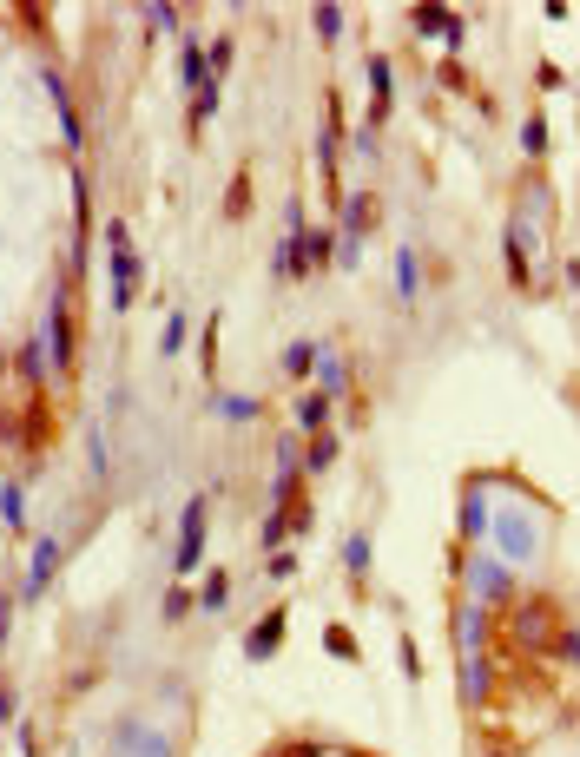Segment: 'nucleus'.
Returning a JSON list of instances; mask_svg holds the SVG:
<instances>
[{"label":"nucleus","instance_id":"f257e3e1","mask_svg":"<svg viewBox=\"0 0 580 757\" xmlns=\"http://www.w3.org/2000/svg\"><path fill=\"white\" fill-rule=\"evenodd\" d=\"M132 224H106V250H113V310H132L139 297V257H132V238H126Z\"/></svg>","mask_w":580,"mask_h":757},{"label":"nucleus","instance_id":"f03ea898","mask_svg":"<svg viewBox=\"0 0 580 757\" xmlns=\"http://www.w3.org/2000/svg\"><path fill=\"white\" fill-rule=\"evenodd\" d=\"M204 508H212L204 494H192V500H185V520H178V546H172V566H178V580L204 566Z\"/></svg>","mask_w":580,"mask_h":757},{"label":"nucleus","instance_id":"7ed1b4c3","mask_svg":"<svg viewBox=\"0 0 580 757\" xmlns=\"http://www.w3.org/2000/svg\"><path fill=\"white\" fill-rule=\"evenodd\" d=\"M488 540H494V554L528 560V554H534V540H541V527H534V514H521V508H502V514H494V527H488Z\"/></svg>","mask_w":580,"mask_h":757},{"label":"nucleus","instance_id":"20e7f679","mask_svg":"<svg viewBox=\"0 0 580 757\" xmlns=\"http://www.w3.org/2000/svg\"><path fill=\"white\" fill-rule=\"evenodd\" d=\"M47 356H53L59 375L73 369V303H67V284H59L53 303H47Z\"/></svg>","mask_w":580,"mask_h":757},{"label":"nucleus","instance_id":"39448f33","mask_svg":"<svg viewBox=\"0 0 580 757\" xmlns=\"http://www.w3.org/2000/svg\"><path fill=\"white\" fill-rule=\"evenodd\" d=\"M369 218H376V198H369V192H349V198H343V264H357V257H363Z\"/></svg>","mask_w":580,"mask_h":757},{"label":"nucleus","instance_id":"423d86ee","mask_svg":"<svg viewBox=\"0 0 580 757\" xmlns=\"http://www.w3.org/2000/svg\"><path fill=\"white\" fill-rule=\"evenodd\" d=\"M468 580H475V599H482V606H508V593H514L508 566L494 560V554H475V560H468Z\"/></svg>","mask_w":580,"mask_h":757},{"label":"nucleus","instance_id":"0eeeda50","mask_svg":"<svg viewBox=\"0 0 580 757\" xmlns=\"http://www.w3.org/2000/svg\"><path fill=\"white\" fill-rule=\"evenodd\" d=\"M277 277H284V284H304V277H310V230L297 224V212H290V230H284V244H277Z\"/></svg>","mask_w":580,"mask_h":757},{"label":"nucleus","instance_id":"6e6552de","mask_svg":"<svg viewBox=\"0 0 580 757\" xmlns=\"http://www.w3.org/2000/svg\"><path fill=\"white\" fill-rule=\"evenodd\" d=\"M53 566H59V540L40 534V540H33V560H27V586H20V599H27V606L53 586Z\"/></svg>","mask_w":580,"mask_h":757},{"label":"nucleus","instance_id":"1a4fd4ad","mask_svg":"<svg viewBox=\"0 0 580 757\" xmlns=\"http://www.w3.org/2000/svg\"><path fill=\"white\" fill-rule=\"evenodd\" d=\"M178 79H185V86H192V93L218 86V79H212V59H204V47H198L192 33H185V47H178Z\"/></svg>","mask_w":580,"mask_h":757},{"label":"nucleus","instance_id":"9d476101","mask_svg":"<svg viewBox=\"0 0 580 757\" xmlns=\"http://www.w3.org/2000/svg\"><path fill=\"white\" fill-rule=\"evenodd\" d=\"M396 297L403 303L422 297V257H416V244H396Z\"/></svg>","mask_w":580,"mask_h":757},{"label":"nucleus","instance_id":"9b49d317","mask_svg":"<svg viewBox=\"0 0 580 757\" xmlns=\"http://www.w3.org/2000/svg\"><path fill=\"white\" fill-rule=\"evenodd\" d=\"M284 626H290V613H264V619L251 626V639H244V652H251V659H271L277 639H284Z\"/></svg>","mask_w":580,"mask_h":757},{"label":"nucleus","instance_id":"f8f14e48","mask_svg":"<svg viewBox=\"0 0 580 757\" xmlns=\"http://www.w3.org/2000/svg\"><path fill=\"white\" fill-rule=\"evenodd\" d=\"M119 744L126 751H139V757H172V744H165V731H152V725H119Z\"/></svg>","mask_w":580,"mask_h":757},{"label":"nucleus","instance_id":"ddd939ff","mask_svg":"<svg viewBox=\"0 0 580 757\" xmlns=\"http://www.w3.org/2000/svg\"><path fill=\"white\" fill-rule=\"evenodd\" d=\"M47 93H53V106H59V132H67V145H79V139H86V125H79L73 99H67V79H59V73H47Z\"/></svg>","mask_w":580,"mask_h":757},{"label":"nucleus","instance_id":"4468645a","mask_svg":"<svg viewBox=\"0 0 580 757\" xmlns=\"http://www.w3.org/2000/svg\"><path fill=\"white\" fill-rule=\"evenodd\" d=\"M416 27H422V33H442L449 47H462V20L442 14V7H422V14H416Z\"/></svg>","mask_w":580,"mask_h":757},{"label":"nucleus","instance_id":"2eb2a0df","mask_svg":"<svg viewBox=\"0 0 580 757\" xmlns=\"http://www.w3.org/2000/svg\"><path fill=\"white\" fill-rule=\"evenodd\" d=\"M14 363H20V375H27V383H40V375H47V343H40V336H27V343L14 349Z\"/></svg>","mask_w":580,"mask_h":757},{"label":"nucleus","instance_id":"dca6fc26","mask_svg":"<svg viewBox=\"0 0 580 757\" xmlns=\"http://www.w3.org/2000/svg\"><path fill=\"white\" fill-rule=\"evenodd\" d=\"M317 383H323L317 395H330V402H337V395H343V383H349V369L337 363V356H317Z\"/></svg>","mask_w":580,"mask_h":757},{"label":"nucleus","instance_id":"f3484780","mask_svg":"<svg viewBox=\"0 0 580 757\" xmlns=\"http://www.w3.org/2000/svg\"><path fill=\"white\" fill-rule=\"evenodd\" d=\"M0 520H7V527L20 534V527H27V508H20V488H14V481L7 474H0Z\"/></svg>","mask_w":580,"mask_h":757},{"label":"nucleus","instance_id":"a211bd4d","mask_svg":"<svg viewBox=\"0 0 580 757\" xmlns=\"http://www.w3.org/2000/svg\"><path fill=\"white\" fill-rule=\"evenodd\" d=\"M317 356H323L317 343H290V349H284V375H310V369H317Z\"/></svg>","mask_w":580,"mask_h":757},{"label":"nucleus","instance_id":"6ab92c4d","mask_svg":"<svg viewBox=\"0 0 580 757\" xmlns=\"http://www.w3.org/2000/svg\"><path fill=\"white\" fill-rule=\"evenodd\" d=\"M521 152H528V158L548 152V119H521Z\"/></svg>","mask_w":580,"mask_h":757},{"label":"nucleus","instance_id":"aec40b11","mask_svg":"<svg viewBox=\"0 0 580 757\" xmlns=\"http://www.w3.org/2000/svg\"><path fill=\"white\" fill-rule=\"evenodd\" d=\"M323 415H330V395H304L297 402V428H323Z\"/></svg>","mask_w":580,"mask_h":757},{"label":"nucleus","instance_id":"412c9836","mask_svg":"<svg viewBox=\"0 0 580 757\" xmlns=\"http://www.w3.org/2000/svg\"><path fill=\"white\" fill-rule=\"evenodd\" d=\"M482 527H488V500L468 494V500H462V534H482Z\"/></svg>","mask_w":580,"mask_h":757},{"label":"nucleus","instance_id":"4be33fe9","mask_svg":"<svg viewBox=\"0 0 580 757\" xmlns=\"http://www.w3.org/2000/svg\"><path fill=\"white\" fill-rule=\"evenodd\" d=\"M369 93H376V119L389 106V59H369Z\"/></svg>","mask_w":580,"mask_h":757},{"label":"nucleus","instance_id":"5701e85b","mask_svg":"<svg viewBox=\"0 0 580 757\" xmlns=\"http://www.w3.org/2000/svg\"><path fill=\"white\" fill-rule=\"evenodd\" d=\"M343 566H349V573H369V540H363V534L343 540Z\"/></svg>","mask_w":580,"mask_h":757},{"label":"nucleus","instance_id":"b1692460","mask_svg":"<svg viewBox=\"0 0 580 757\" xmlns=\"http://www.w3.org/2000/svg\"><path fill=\"white\" fill-rule=\"evenodd\" d=\"M218 415H231V422H258V402H251V395H224Z\"/></svg>","mask_w":580,"mask_h":757},{"label":"nucleus","instance_id":"393cba45","mask_svg":"<svg viewBox=\"0 0 580 757\" xmlns=\"http://www.w3.org/2000/svg\"><path fill=\"white\" fill-rule=\"evenodd\" d=\"M224 593H231L224 573H212V580H204V593H198V606H204V613H224Z\"/></svg>","mask_w":580,"mask_h":757},{"label":"nucleus","instance_id":"a878e982","mask_svg":"<svg viewBox=\"0 0 580 757\" xmlns=\"http://www.w3.org/2000/svg\"><path fill=\"white\" fill-rule=\"evenodd\" d=\"M502 250H508V270H514V284H528V250H521V238H514V230L502 238Z\"/></svg>","mask_w":580,"mask_h":757},{"label":"nucleus","instance_id":"bb28decb","mask_svg":"<svg viewBox=\"0 0 580 757\" xmlns=\"http://www.w3.org/2000/svg\"><path fill=\"white\" fill-rule=\"evenodd\" d=\"M185 336H192V323L172 317V323H165V336H159V349H165V356H178V349H185Z\"/></svg>","mask_w":580,"mask_h":757},{"label":"nucleus","instance_id":"cd10ccee","mask_svg":"<svg viewBox=\"0 0 580 757\" xmlns=\"http://www.w3.org/2000/svg\"><path fill=\"white\" fill-rule=\"evenodd\" d=\"M304 461H310V468H330V461H337V435H317V448H310Z\"/></svg>","mask_w":580,"mask_h":757},{"label":"nucleus","instance_id":"c85d7f7f","mask_svg":"<svg viewBox=\"0 0 580 757\" xmlns=\"http://www.w3.org/2000/svg\"><path fill=\"white\" fill-rule=\"evenodd\" d=\"M330 264V230H310V270Z\"/></svg>","mask_w":580,"mask_h":757},{"label":"nucleus","instance_id":"c756f323","mask_svg":"<svg viewBox=\"0 0 580 757\" xmlns=\"http://www.w3.org/2000/svg\"><path fill=\"white\" fill-rule=\"evenodd\" d=\"M192 606H198V599L185 593V586H172V599H165V619H185V613H192Z\"/></svg>","mask_w":580,"mask_h":757},{"label":"nucleus","instance_id":"7c9ffc66","mask_svg":"<svg viewBox=\"0 0 580 757\" xmlns=\"http://www.w3.org/2000/svg\"><path fill=\"white\" fill-rule=\"evenodd\" d=\"M317 33L337 40V33H343V14H337V7H317Z\"/></svg>","mask_w":580,"mask_h":757},{"label":"nucleus","instance_id":"2f4dec72","mask_svg":"<svg viewBox=\"0 0 580 757\" xmlns=\"http://www.w3.org/2000/svg\"><path fill=\"white\" fill-rule=\"evenodd\" d=\"M284 540V508H271V520H264V546H277Z\"/></svg>","mask_w":580,"mask_h":757},{"label":"nucleus","instance_id":"473e14b6","mask_svg":"<svg viewBox=\"0 0 580 757\" xmlns=\"http://www.w3.org/2000/svg\"><path fill=\"white\" fill-rule=\"evenodd\" d=\"M297 573V554H271V580H290Z\"/></svg>","mask_w":580,"mask_h":757},{"label":"nucleus","instance_id":"72a5a7b5","mask_svg":"<svg viewBox=\"0 0 580 757\" xmlns=\"http://www.w3.org/2000/svg\"><path fill=\"white\" fill-rule=\"evenodd\" d=\"M561 652H567V665H580V633H561Z\"/></svg>","mask_w":580,"mask_h":757},{"label":"nucleus","instance_id":"f704fd0d","mask_svg":"<svg viewBox=\"0 0 580 757\" xmlns=\"http://www.w3.org/2000/svg\"><path fill=\"white\" fill-rule=\"evenodd\" d=\"M7 626H14V599H0V639H7Z\"/></svg>","mask_w":580,"mask_h":757}]
</instances>
